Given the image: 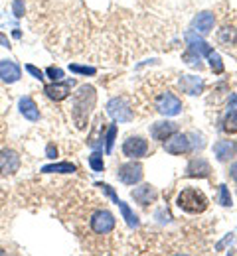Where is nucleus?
I'll use <instances>...</instances> for the list:
<instances>
[{
    "label": "nucleus",
    "instance_id": "obj_3",
    "mask_svg": "<svg viewBox=\"0 0 237 256\" xmlns=\"http://www.w3.org/2000/svg\"><path fill=\"white\" fill-rule=\"evenodd\" d=\"M107 115L115 123H129V121H133V109L121 97H115V99H111L107 103Z\"/></svg>",
    "mask_w": 237,
    "mask_h": 256
},
{
    "label": "nucleus",
    "instance_id": "obj_9",
    "mask_svg": "<svg viewBox=\"0 0 237 256\" xmlns=\"http://www.w3.org/2000/svg\"><path fill=\"white\" fill-rule=\"evenodd\" d=\"M73 85H75V79H69V81H53L51 85H46V87H44V93H46L47 99L59 103V101H63V99L69 97Z\"/></svg>",
    "mask_w": 237,
    "mask_h": 256
},
{
    "label": "nucleus",
    "instance_id": "obj_1",
    "mask_svg": "<svg viewBox=\"0 0 237 256\" xmlns=\"http://www.w3.org/2000/svg\"><path fill=\"white\" fill-rule=\"evenodd\" d=\"M95 103H97V93H95V89L91 85H83V87L77 89V93H73L71 117H73V123L79 130H83L87 127L89 115L95 109Z\"/></svg>",
    "mask_w": 237,
    "mask_h": 256
},
{
    "label": "nucleus",
    "instance_id": "obj_16",
    "mask_svg": "<svg viewBox=\"0 0 237 256\" xmlns=\"http://www.w3.org/2000/svg\"><path fill=\"white\" fill-rule=\"evenodd\" d=\"M18 109H20V113L24 115V119H28V121H32V123L40 121V109H38V105L34 103L32 97H22L20 103H18Z\"/></svg>",
    "mask_w": 237,
    "mask_h": 256
},
{
    "label": "nucleus",
    "instance_id": "obj_8",
    "mask_svg": "<svg viewBox=\"0 0 237 256\" xmlns=\"http://www.w3.org/2000/svg\"><path fill=\"white\" fill-rule=\"evenodd\" d=\"M192 148L190 144V136L188 134H180V132H174L170 138L164 140V150L172 156H182L186 154L188 150Z\"/></svg>",
    "mask_w": 237,
    "mask_h": 256
},
{
    "label": "nucleus",
    "instance_id": "obj_28",
    "mask_svg": "<svg viewBox=\"0 0 237 256\" xmlns=\"http://www.w3.org/2000/svg\"><path fill=\"white\" fill-rule=\"evenodd\" d=\"M220 203L224 207H232V195H230L228 185H220Z\"/></svg>",
    "mask_w": 237,
    "mask_h": 256
},
{
    "label": "nucleus",
    "instance_id": "obj_26",
    "mask_svg": "<svg viewBox=\"0 0 237 256\" xmlns=\"http://www.w3.org/2000/svg\"><path fill=\"white\" fill-rule=\"evenodd\" d=\"M115 136H117V125H111V127L107 128V136H105V150H107V154H111V152H113Z\"/></svg>",
    "mask_w": 237,
    "mask_h": 256
},
{
    "label": "nucleus",
    "instance_id": "obj_11",
    "mask_svg": "<svg viewBox=\"0 0 237 256\" xmlns=\"http://www.w3.org/2000/svg\"><path fill=\"white\" fill-rule=\"evenodd\" d=\"M131 195H133V199H135L137 203H141L142 207H146V205H150V203H154V201L158 199V191H156V187H152L150 183H144V185H141V187H135Z\"/></svg>",
    "mask_w": 237,
    "mask_h": 256
},
{
    "label": "nucleus",
    "instance_id": "obj_22",
    "mask_svg": "<svg viewBox=\"0 0 237 256\" xmlns=\"http://www.w3.org/2000/svg\"><path fill=\"white\" fill-rule=\"evenodd\" d=\"M222 128H224V132L236 134L237 132V111H232V109H230V113L226 115V119H224V123H222Z\"/></svg>",
    "mask_w": 237,
    "mask_h": 256
},
{
    "label": "nucleus",
    "instance_id": "obj_13",
    "mask_svg": "<svg viewBox=\"0 0 237 256\" xmlns=\"http://www.w3.org/2000/svg\"><path fill=\"white\" fill-rule=\"evenodd\" d=\"M174 132H178V125L172 123V121H160V123H154L150 128V136L158 142H164L166 138H170Z\"/></svg>",
    "mask_w": 237,
    "mask_h": 256
},
{
    "label": "nucleus",
    "instance_id": "obj_6",
    "mask_svg": "<svg viewBox=\"0 0 237 256\" xmlns=\"http://www.w3.org/2000/svg\"><path fill=\"white\" fill-rule=\"evenodd\" d=\"M142 175H144V171H142V166H141L139 162H127V164H123V166L117 170V177H119L123 183H127V185L139 183V181L142 179Z\"/></svg>",
    "mask_w": 237,
    "mask_h": 256
},
{
    "label": "nucleus",
    "instance_id": "obj_30",
    "mask_svg": "<svg viewBox=\"0 0 237 256\" xmlns=\"http://www.w3.org/2000/svg\"><path fill=\"white\" fill-rule=\"evenodd\" d=\"M95 185H97V187H101V189H103V191L113 199V203H115V205L119 203V197H117V193L113 191V187H111V185H107V183H95Z\"/></svg>",
    "mask_w": 237,
    "mask_h": 256
},
{
    "label": "nucleus",
    "instance_id": "obj_15",
    "mask_svg": "<svg viewBox=\"0 0 237 256\" xmlns=\"http://www.w3.org/2000/svg\"><path fill=\"white\" fill-rule=\"evenodd\" d=\"M214 22H216V18H214L212 12H200V14L192 20V28H194V32L208 34V32H212Z\"/></svg>",
    "mask_w": 237,
    "mask_h": 256
},
{
    "label": "nucleus",
    "instance_id": "obj_18",
    "mask_svg": "<svg viewBox=\"0 0 237 256\" xmlns=\"http://www.w3.org/2000/svg\"><path fill=\"white\" fill-rule=\"evenodd\" d=\"M180 89L188 95H200L204 91V81L200 77H194V75H184L180 79Z\"/></svg>",
    "mask_w": 237,
    "mask_h": 256
},
{
    "label": "nucleus",
    "instance_id": "obj_29",
    "mask_svg": "<svg viewBox=\"0 0 237 256\" xmlns=\"http://www.w3.org/2000/svg\"><path fill=\"white\" fill-rule=\"evenodd\" d=\"M46 73H47V77L51 79V81H61L63 79V69H59V67H47L46 69Z\"/></svg>",
    "mask_w": 237,
    "mask_h": 256
},
{
    "label": "nucleus",
    "instance_id": "obj_35",
    "mask_svg": "<svg viewBox=\"0 0 237 256\" xmlns=\"http://www.w3.org/2000/svg\"><path fill=\"white\" fill-rule=\"evenodd\" d=\"M0 45L2 47H10V42H8V38L4 34H0Z\"/></svg>",
    "mask_w": 237,
    "mask_h": 256
},
{
    "label": "nucleus",
    "instance_id": "obj_20",
    "mask_svg": "<svg viewBox=\"0 0 237 256\" xmlns=\"http://www.w3.org/2000/svg\"><path fill=\"white\" fill-rule=\"evenodd\" d=\"M77 168L69 162H59V164H51V166H44L42 171L44 173H73Z\"/></svg>",
    "mask_w": 237,
    "mask_h": 256
},
{
    "label": "nucleus",
    "instance_id": "obj_23",
    "mask_svg": "<svg viewBox=\"0 0 237 256\" xmlns=\"http://www.w3.org/2000/svg\"><path fill=\"white\" fill-rule=\"evenodd\" d=\"M206 57L210 59V67H212V71H214V73H218V75H220V73H224V61H222V57L218 55V51L210 49Z\"/></svg>",
    "mask_w": 237,
    "mask_h": 256
},
{
    "label": "nucleus",
    "instance_id": "obj_4",
    "mask_svg": "<svg viewBox=\"0 0 237 256\" xmlns=\"http://www.w3.org/2000/svg\"><path fill=\"white\" fill-rule=\"evenodd\" d=\"M123 154L127 158H133V160L144 158L148 154V142L144 138H141V136H129L123 142Z\"/></svg>",
    "mask_w": 237,
    "mask_h": 256
},
{
    "label": "nucleus",
    "instance_id": "obj_17",
    "mask_svg": "<svg viewBox=\"0 0 237 256\" xmlns=\"http://www.w3.org/2000/svg\"><path fill=\"white\" fill-rule=\"evenodd\" d=\"M214 154L220 162H230L236 154V144L232 140H220L214 144Z\"/></svg>",
    "mask_w": 237,
    "mask_h": 256
},
{
    "label": "nucleus",
    "instance_id": "obj_24",
    "mask_svg": "<svg viewBox=\"0 0 237 256\" xmlns=\"http://www.w3.org/2000/svg\"><path fill=\"white\" fill-rule=\"evenodd\" d=\"M218 40H220V43H224V45H230V43H234L236 42V30H232V28H222L220 30V34H218Z\"/></svg>",
    "mask_w": 237,
    "mask_h": 256
},
{
    "label": "nucleus",
    "instance_id": "obj_14",
    "mask_svg": "<svg viewBox=\"0 0 237 256\" xmlns=\"http://www.w3.org/2000/svg\"><path fill=\"white\" fill-rule=\"evenodd\" d=\"M210 173L212 168L204 158H194L186 168V177H208Z\"/></svg>",
    "mask_w": 237,
    "mask_h": 256
},
{
    "label": "nucleus",
    "instance_id": "obj_12",
    "mask_svg": "<svg viewBox=\"0 0 237 256\" xmlns=\"http://www.w3.org/2000/svg\"><path fill=\"white\" fill-rule=\"evenodd\" d=\"M20 77H22V69L16 61H10V59L0 61V79L4 83H16L20 81Z\"/></svg>",
    "mask_w": 237,
    "mask_h": 256
},
{
    "label": "nucleus",
    "instance_id": "obj_27",
    "mask_svg": "<svg viewBox=\"0 0 237 256\" xmlns=\"http://www.w3.org/2000/svg\"><path fill=\"white\" fill-rule=\"evenodd\" d=\"M69 71H73V73H79V75H95V73H97V69H95V67H87V65H75V63H71V65H69Z\"/></svg>",
    "mask_w": 237,
    "mask_h": 256
},
{
    "label": "nucleus",
    "instance_id": "obj_7",
    "mask_svg": "<svg viewBox=\"0 0 237 256\" xmlns=\"http://www.w3.org/2000/svg\"><path fill=\"white\" fill-rule=\"evenodd\" d=\"M91 229L97 235L111 233L115 229V217H113V213L107 211V209H101V211L93 213V217H91Z\"/></svg>",
    "mask_w": 237,
    "mask_h": 256
},
{
    "label": "nucleus",
    "instance_id": "obj_33",
    "mask_svg": "<svg viewBox=\"0 0 237 256\" xmlns=\"http://www.w3.org/2000/svg\"><path fill=\"white\" fill-rule=\"evenodd\" d=\"M46 156H47V158H51V160H53V158H55V156H57V148H55V146H53V144H47V148H46Z\"/></svg>",
    "mask_w": 237,
    "mask_h": 256
},
{
    "label": "nucleus",
    "instance_id": "obj_19",
    "mask_svg": "<svg viewBox=\"0 0 237 256\" xmlns=\"http://www.w3.org/2000/svg\"><path fill=\"white\" fill-rule=\"evenodd\" d=\"M186 42H188L190 49L196 51L198 55H208V51L212 49V47L206 43V40L198 36V32H188V34H186Z\"/></svg>",
    "mask_w": 237,
    "mask_h": 256
},
{
    "label": "nucleus",
    "instance_id": "obj_5",
    "mask_svg": "<svg viewBox=\"0 0 237 256\" xmlns=\"http://www.w3.org/2000/svg\"><path fill=\"white\" fill-rule=\"evenodd\" d=\"M156 109H158V113H162L166 117H176L182 113V101L176 95L166 91L156 99Z\"/></svg>",
    "mask_w": 237,
    "mask_h": 256
},
{
    "label": "nucleus",
    "instance_id": "obj_36",
    "mask_svg": "<svg viewBox=\"0 0 237 256\" xmlns=\"http://www.w3.org/2000/svg\"><path fill=\"white\" fill-rule=\"evenodd\" d=\"M230 173H232V177H234V179L237 181V162L234 164V166H232V168H230Z\"/></svg>",
    "mask_w": 237,
    "mask_h": 256
},
{
    "label": "nucleus",
    "instance_id": "obj_25",
    "mask_svg": "<svg viewBox=\"0 0 237 256\" xmlns=\"http://www.w3.org/2000/svg\"><path fill=\"white\" fill-rule=\"evenodd\" d=\"M89 166L93 168V171H103L105 170V162H103V154L97 150L89 156Z\"/></svg>",
    "mask_w": 237,
    "mask_h": 256
},
{
    "label": "nucleus",
    "instance_id": "obj_2",
    "mask_svg": "<svg viewBox=\"0 0 237 256\" xmlns=\"http://www.w3.org/2000/svg\"><path fill=\"white\" fill-rule=\"evenodd\" d=\"M208 197L202 189L198 187H186L178 193V199H176V205L186 211V213H192V215H198V213H204L208 209Z\"/></svg>",
    "mask_w": 237,
    "mask_h": 256
},
{
    "label": "nucleus",
    "instance_id": "obj_21",
    "mask_svg": "<svg viewBox=\"0 0 237 256\" xmlns=\"http://www.w3.org/2000/svg\"><path fill=\"white\" fill-rule=\"evenodd\" d=\"M117 207L121 209V213H123V217H125V221H127V225L131 227V229H137L139 225H141V221H139V217L129 209V205L125 203V201H121L119 199V203H117Z\"/></svg>",
    "mask_w": 237,
    "mask_h": 256
},
{
    "label": "nucleus",
    "instance_id": "obj_32",
    "mask_svg": "<svg viewBox=\"0 0 237 256\" xmlns=\"http://www.w3.org/2000/svg\"><path fill=\"white\" fill-rule=\"evenodd\" d=\"M26 71H28V73H30L34 79H38V81H44V79H46V77H44V73H42V71H40L36 65H26Z\"/></svg>",
    "mask_w": 237,
    "mask_h": 256
},
{
    "label": "nucleus",
    "instance_id": "obj_10",
    "mask_svg": "<svg viewBox=\"0 0 237 256\" xmlns=\"http://www.w3.org/2000/svg\"><path fill=\"white\" fill-rule=\"evenodd\" d=\"M20 170V156L14 150L0 152V175H14Z\"/></svg>",
    "mask_w": 237,
    "mask_h": 256
},
{
    "label": "nucleus",
    "instance_id": "obj_34",
    "mask_svg": "<svg viewBox=\"0 0 237 256\" xmlns=\"http://www.w3.org/2000/svg\"><path fill=\"white\" fill-rule=\"evenodd\" d=\"M230 109H232V111H237V97L236 95H232V97H230Z\"/></svg>",
    "mask_w": 237,
    "mask_h": 256
},
{
    "label": "nucleus",
    "instance_id": "obj_31",
    "mask_svg": "<svg viewBox=\"0 0 237 256\" xmlns=\"http://www.w3.org/2000/svg\"><path fill=\"white\" fill-rule=\"evenodd\" d=\"M12 12L16 18H22L24 16V0H14L12 2Z\"/></svg>",
    "mask_w": 237,
    "mask_h": 256
},
{
    "label": "nucleus",
    "instance_id": "obj_37",
    "mask_svg": "<svg viewBox=\"0 0 237 256\" xmlns=\"http://www.w3.org/2000/svg\"><path fill=\"white\" fill-rule=\"evenodd\" d=\"M236 150H237V144H236Z\"/></svg>",
    "mask_w": 237,
    "mask_h": 256
}]
</instances>
